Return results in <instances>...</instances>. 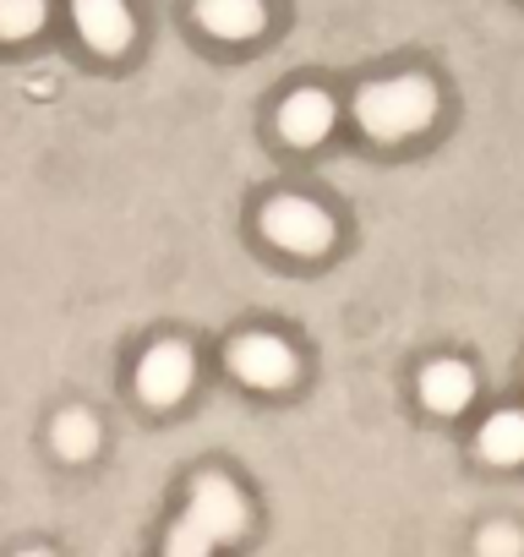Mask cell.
Wrapping results in <instances>:
<instances>
[{"instance_id": "6da1fadb", "label": "cell", "mask_w": 524, "mask_h": 557, "mask_svg": "<svg viewBox=\"0 0 524 557\" xmlns=\"http://www.w3.org/2000/svg\"><path fill=\"white\" fill-rule=\"evenodd\" d=\"M432 115H437V88L426 77H394V83H372L355 94V121L383 143L421 132Z\"/></svg>"}, {"instance_id": "7a4b0ae2", "label": "cell", "mask_w": 524, "mask_h": 557, "mask_svg": "<svg viewBox=\"0 0 524 557\" xmlns=\"http://www.w3.org/2000/svg\"><path fill=\"white\" fill-rule=\"evenodd\" d=\"M257 219H262V235H269L274 246L301 251V257H317V251L334 240V219H328L312 197H274Z\"/></svg>"}, {"instance_id": "3957f363", "label": "cell", "mask_w": 524, "mask_h": 557, "mask_svg": "<svg viewBox=\"0 0 524 557\" xmlns=\"http://www.w3.org/2000/svg\"><path fill=\"white\" fill-rule=\"evenodd\" d=\"M229 372L240 383H251V388H285L296 377V356L274 334H240L229 345Z\"/></svg>"}, {"instance_id": "277c9868", "label": "cell", "mask_w": 524, "mask_h": 557, "mask_svg": "<svg viewBox=\"0 0 524 557\" xmlns=\"http://www.w3.org/2000/svg\"><path fill=\"white\" fill-rule=\"evenodd\" d=\"M186 519H191L208 541H235V535L246 530V503H240V492H235L224 475H197Z\"/></svg>"}, {"instance_id": "5b68a950", "label": "cell", "mask_w": 524, "mask_h": 557, "mask_svg": "<svg viewBox=\"0 0 524 557\" xmlns=\"http://www.w3.org/2000/svg\"><path fill=\"white\" fill-rule=\"evenodd\" d=\"M191 372H197L191 350H186L180 339H164V345H153V350L137 361V394H142L148 405H175V399L191 388Z\"/></svg>"}, {"instance_id": "8992f818", "label": "cell", "mask_w": 524, "mask_h": 557, "mask_svg": "<svg viewBox=\"0 0 524 557\" xmlns=\"http://www.w3.org/2000/svg\"><path fill=\"white\" fill-rule=\"evenodd\" d=\"M72 23L99 55H121L132 45V34H137L126 0H72Z\"/></svg>"}, {"instance_id": "52a82bcc", "label": "cell", "mask_w": 524, "mask_h": 557, "mask_svg": "<svg viewBox=\"0 0 524 557\" xmlns=\"http://www.w3.org/2000/svg\"><path fill=\"white\" fill-rule=\"evenodd\" d=\"M279 132L285 143L296 148H317L328 132H334V99L323 88H296L285 104H279Z\"/></svg>"}, {"instance_id": "ba28073f", "label": "cell", "mask_w": 524, "mask_h": 557, "mask_svg": "<svg viewBox=\"0 0 524 557\" xmlns=\"http://www.w3.org/2000/svg\"><path fill=\"white\" fill-rule=\"evenodd\" d=\"M470 394H475V377H470L464 361H432V367L421 372V399H426V410H437V416H459V410L470 405Z\"/></svg>"}, {"instance_id": "9c48e42d", "label": "cell", "mask_w": 524, "mask_h": 557, "mask_svg": "<svg viewBox=\"0 0 524 557\" xmlns=\"http://www.w3.org/2000/svg\"><path fill=\"white\" fill-rule=\"evenodd\" d=\"M197 23L213 39H251L269 23V12H262V0H197Z\"/></svg>"}, {"instance_id": "30bf717a", "label": "cell", "mask_w": 524, "mask_h": 557, "mask_svg": "<svg viewBox=\"0 0 524 557\" xmlns=\"http://www.w3.org/2000/svg\"><path fill=\"white\" fill-rule=\"evenodd\" d=\"M481 454L491 465H519L524 459V410H497L481 426Z\"/></svg>"}, {"instance_id": "8fae6325", "label": "cell", "mask_w": 524, "mask_h": 557, "mask_svg": "<svg viewBox=\"0 0 524 557\" xmlns=\"http://www.w3.org/2000/svg\"><path fill=\"white\" fill-rule=\"evenodd\" d=\"M55 448H61L66 459H88V454L99 448V421H93L88 410H61V416H55Z\"/></svg>"}, {"instance_id": "7c38bea8", "label": "cell", "mask_w": 524, "mask_h": 557, "mask_svg": "<svg viewBox=\"0 0 524 557\" xmlns=\"http://www.w3.org/2000/svg\"><path fill=\"white\" fill-rule=\"evenodd\" d=\"M50 17L45 0H0V39H28Z\"/></svg>"}, {"instance_id": "4fadbf2b", "label": "cell", "mask_w": 524, "mask_h": 557, "mask_svg": "<svg viewBox=\"0 0 524 557\" xmlns=\"http://www.w3.org/2000/svg\"><path fill=\"white\" fill-rule=\"evenodd\" d=\"M208 546H213V541H208L191 519H180L175 535H170V557H208Z\"/></svg>"}, {"instance_id": "5bb4252c", "label": "cell", "mask_w": 524, "mask_h": 557, "mask_svg": "<svg viewBox=\"0 0 524 557\" xmlns=\"http://www.w3.org/2000/svg\"><path fill=\"white\" fill-rule=\"evenodd\" d=\"M481 552L486 557H513L519 552V535L508 524H491V530H481Z\"/></svg>"}, {"instance_id": "9a60e30c", "label": "cell", "mask_w": 524, "mask_h": 557, "mask_svg": "<svg viewBox=\"0 0 524 557\" xmlns=\"http://www.w3.org/2000/svg\"><path fill=\"white\" fill-rule=\"evenodd\" d=\"M23 557H45V552H23Z\"/></svg>"}]
</instances>
